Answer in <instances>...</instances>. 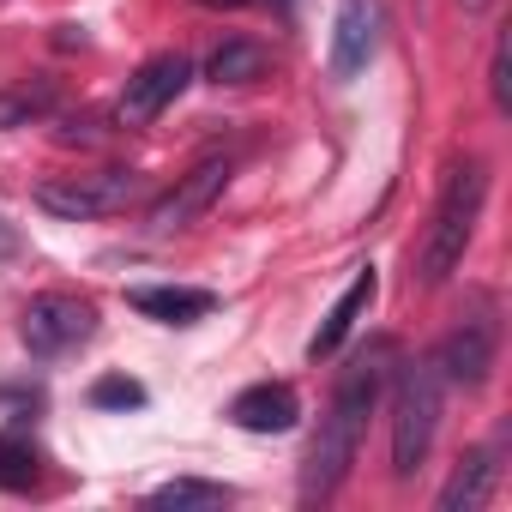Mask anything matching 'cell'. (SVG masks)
<instances>
[{"mask_svg":"<svg viewBox=\"0 0 512 512\" xmlns=\"http://www.w3.org/2000/svg\"><path fill=\"white\" fill-rule=\"evenodd\" d=\"M386 362H392V344H368L344 374H338V392H332V410L308 446V464H302V500H332L338 482L350 476L356 452H362V428L374 416V398L386 386Z\"/></svg>","mask_w":512,"mask_h":512,"instance_id":"6da1fadb","label":"cell"},{"mask_svg":"<svg viewBox=\"0 0 512 512\" xmlns=\"http://www.w3.org/2000/svg\"><path fill=\"white\" fill-rule=\"evenodd\" d=\"M482 199H488V169L470 157L446 175V193L434 205V223L422 235V253H416V284H446L464 260V247L476 235V217H482Z\"/></svg>","mask_w":512,"mask_h":512,"instance_id":"7a4b0ae2","label":"cell"},{"mask_svg":"<svg viewBox=\"0 0 512 512\" xmlns=\"http://www.w3.org/2000/svg\"><path fill=\"white\" fill-rule=\"evenodd\" d=\"M440 428V368L428 362H404L392 380V476H416L428 464Z\"/></svg>","mask_w":512,"mask_h":512,"instance_id":"3957f363","label":"cell"},{"mask_svg":"<svg viewBox=\"0 0 512 512\" xmlns=\"http://www.w3.org/2000/svg\"><path fill=\"white\" fill-rule=\"evenodd\" d=\"M139 199V175L133 169H97V175H55L37 187V205L61 223H91L109 211H127Z\"/></svg>","mask_w":512,"mask_h":512,"instance_id":"277c9868","label":"cell"},{"mask_svg":"<svg viewBox=\"0 0 512 512\" xmlns=\"http://www.w3.org/2000/svg\"><path fill=\"white\" fill-rule=\"evenodd\" d=\"M97 332V308L91 302H79V296H37L25 314H19V338H25V350L31 356H67V350H79L85 338Z\"/></svg>","mask_w":512,"mask_h":512,"instance_id":"5b68a950","label":"cell"},{"mask_svg":"<svg viewBox=\"0 0 512 512\" xmlns=\"http://www.w3.org/2000/svg\"><path fill=\"white\" fill-rule=\"evenodd\" d=\"M229 187V157H205L199 169H187L151 211H145V229L151 235H175V229H187L193 217H205L211 205H217V193Z\"/></svg>","mask_w":512,"mask_h":512,"instance_id":"8992f818","label":"cell"},{"mask_svg":"<svg viewBox=\"0 0 512 512\" xmlns=\"http://www.w3.org/2000/svg\"><path fill=\"white\" fill-rule=\"evenodd\" d=\"M187 79H193V67H187V55H151L133 79H127V91H121V121L127 127H145V121H157L181 91H187Z\"/></svg>","mask_w":512,"mask_h":512,"instance_id":"52a82bcc","label":"cell"},{"mask_svg":"<svg viewBox=\"0 0 512 512\" xmlns=\"http://www.w3.org/2000/svg\"><path fill=\"white\" fill-rule=\"evenodd\" d=\"M494 344H500V326L488 320V314H476V320H464L458 332H446V344L434 350V368H440V380H452V386H482L488 380V368H494Z\"/></svg>","mask_w":512,"mask_h":512,"instance_id":"ba28073f","label":"cell"},{"mask_svg":"<svg viewBox=\"0 0 512 512\" xmlns=\"http://www.w3.org/2000/svg\"><path fill=\"white\" fill-rule=\"evenodd\" d=\"M380 49V0H338L332 19V79H356Z\"/></svg>","mask_w":512,"mask_h":512,"instance_id":"9c48e42d","label":"cell"},{"mask_svg":"<svg viewBox=\"0 0 512 512\" xmlns=\"http://www.w3.org/2000/svg\"><path fill=\"white\" fill-rule=\"evenodd\" d=\"M229 422L247 428V434H290V428L302 422V398H296V386H284V380H260V386L235 392Z\"/></svg>","mask_w":512,"mask_h":512,"instance_id":"30bf717a","label":"cell"},{"mask_svg":"<svg viewBox=\"0 0 512 512\" xmlns=\"http://www.w3.org/2000/svg\"><path fill=\"white\" fill-rule=\"evenodd\" d=\"M374 290H380V278H374V266H356V278H350V290L332 302V314L320 320V332L308 338V356L314 362H326V356H338L344 350V338L356 332V320L368 314V302H374Z\"/></svg>","mask_w":512,"mask_h":512,"instance_id":"8fae6325","label":"cell"},{"mask_svg":"<svg viewBox=\"0 0 512 512\" xmlns=\"http://www.w3.org/2000/svg\"><path fill=\"white\" fill-rule=\"evenodd\" d=\"M494 482H500V458H494V446L464 452L458 470H452L446 488H440V512H476V506H488Z\"/></svg>","mask_w":512,"mask_h":512,"instance_id":"7c38bea8","label":"cell"},{"mask_svg":"<svg viewBox=\"0 0 512 512\" xmlns=\"http://www.w3.org/2000/svg\"><path fill=\"white\" fill-rule=\"evenodd\" d=\"M127 302H133L145 320H163V326H193V320H205V314L217 308L211 290H187V284H145V290H133Z\"/></svg>","mask_w":512,"mask_h":512,"instance_id":"4fadbf2b","label":"cell"},{"mask_svg":"<svg viewBox=\"0 0 512 512\" xmlns=\"http://www.w3.org/2000/svg\"><path fill=\"white\" fill-rule=\"evenodd\" d=\"M266 73V49L253 43V37H229L211 61H205V79L211 85H253Z\"/></svg>","mask_w":512,"mask_h":512,"instance_id":"5bb4252c","label":"cell"},{"mask_svg":"<svg viewBox=\"0 0 512 512\" xmlns=\"http://www.w3.org/2000/svg\"><path fill=\"white\" fill-rule=\"evenodd\" d=\"M55 109V85L37 79V85H13V91H0V127H25L37 115Z\"/></svg>","mask_w":512,"mask_h":512,"instance_id":"9a60e30c","label":"cell"},{"mask_svg":"<svg viewBox=\"0 0 512 512\" xmlns=\"http://www.w3.org/2000/svg\"><path fill=\"white\" fill-rule=\"evenodd\" d=\"M37 482V446L25 434H0V488H31Z\"/></svg>","mask_w":512,"mask_h":512,"instance_id":"2e32d148","label":"cell"},{"mask_svg":"<svg viewBox=\"0 0 512 512\" xmlns=\"http://www.w3.org/2000/svg\"><path fill=\"white\" fill-rule=\"evenodd\" d=\"M229 500V488L223 482H193V476H175V482H163L157 494H151V506H223Z\"/></svg>","mask_w":512,"mask_h":512,"instance_id":"e0dca14e","label":"cell"},{"mask_svg":"<svg viewBox=\"0 0 512 512\" xmlns=\"http://www.w3.org/2000/svg\"><path fill=\"white\" fill-rule=\"evenodd\" d=\"M91 404H97V410H139V404H145V386L127 380V374H103V380L91 386Z\"/></svg>","mask_w":512,"mask_h":512,"instance_id":"ac0fdd59","label":"cell"},{"mask_svg":"<svg viewBox=\"0 0 512 512\" xmlns=\"http://www.w3.org/2000/svg\"><path fill=\"white\" fill-rule=\"evenodd\" d=\"M488 97L500 115H512V79H506V37H494V55H488Z\"/></svg>","mask_w":512,"mask_h":512,"instance_id":"d6986e66","label":"cell"},{"mask_svg":"<svg viewBox=\"0 0 512 512\" xmlns=\"http://www.w3.org/2000/svg\"><path fill=\"white\" fill-rule=\"evenodd\" d=\"M199 7H229L235 13V7H253V0H199Z\"/></svg>","mask_w":512,"mask_h":512,"instance_id":"ffe728a7","label":"cell"},{"mask_svg":"<svg viewBox=\"0 0 512 512\" xmlns=\"http://www.w3.org/2000/svg\"><path fill=\"white\" fill-rule=\"evenodd\" d=\"M458 7H464V13H482V7H488V0H458Z\"/></svg>","mask_w":512,"mask_h":512,"instance_id":"44dd1931","label":"cell"}]
</instances>
